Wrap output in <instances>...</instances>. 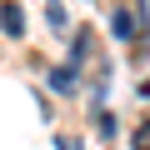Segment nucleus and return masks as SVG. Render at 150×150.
<instances>
[{"instance_id": "obj_1", "label": "nucleus", "mask_w": 150, "mask_h": 150, "mask_svg": "<svg viewBox=\"0 0 150 150\" xmlns=\"http://www.w3.org/2000/svg\"><path fill=\"white\" fill-rule=\"evenodd\" d=\"M90 55H95V35H90V25H80V30L70 35V60H65V65H70V70H80Z\"/></svg>"}, {"instance_id": "obj_2", "label": "nucleus", "mask_w": 150, "mask_h": 150, "mask_svg": "<svg viewBox=\"0 0 150 150\" xmlns=\"http://www.w3.org/2000/svg\"><path fill=\"white\" fill-rule=\"evenodd\" d=\"M0 30L5 35H25V10L15 0H0Z\"/></svg>"}, {"instance_id": "obj_3", "label": "nucleus", "mask_w": 150, "mask_h": 150, "mask_svg": "<svg viewBox=\"0 0 150 150\" xmlns=\"http://www.w3.org/2000/svg\"><path fill=\"white\" fill-rule=\"evenodd\" d=\"M115 35H120V40L140 35V15H130V10H115Z\"/></svg>"}, {"instance_id": "obj_4", "label": "nucleus", "mask_w": 150, "mask_h": 150, "mask_svg": "<svg viewBox=\"0 0 150 150\" xmlns=\"http://www.w3.org/2000/svg\"><path fill=\"white\" fill-rule=\"evenodd\" d=\"M50 85H55V90H70V85H75V70H70V65L50 70Z\"/></svg>"}, {"instance_id": "obj_5", "label": "nucleus", "mask_w": 150, "mask_h": 150, "mask_svg": "<svg viewBox=\"0 0 150 150\" xmlns=\"http://www.w3.org/2000/svg\"><path fill=\"white\" fill-rule=\"evenodd\" d=\"M45 20H50V30H65V5H60V0L45 5Z\"/></svg>"}, {"instance_id": "obj_6", "label": "nucleus", "mask_w": 150, "mask_h": 150, "mask_svg": "<svg viewBox=\"0 0 150 150\" xmlns=\"http://www.w3.org/2000/svg\"><path fill=\"white\" fill-rule=\"evenodd\" d=\"M130 150H150V120H140V125H135V135H130Z\"/></svg>"}, {"instance_id": "obj_7", "label": "nucleus", "mask_w": 150, "mask_h": 150, "mask_svg": "<svg viewBox=\"0 0 150 150\" xmlns=\"http://www.w3.org/2000/svg\"><path fill=\"white\" fill-rule=\"evenodd\" d=\"M110 135H115V115H110V110H100V140H110Z\"/></svg>"}, {"instance_id": "obj_8", "label": "nucleus", "mask_w": 150, "mask_h": 150, "mask_svg": "<svg viewBox=\"0 0 150 150\" xmlns=\"http://www.w3.org/2000/svg\"><path fill=\"white\" fill-rule=\"evenodd\" d=\"M60 150H80V145H75V140H70V135H60Z\"/></svg>"}]
</instances>
